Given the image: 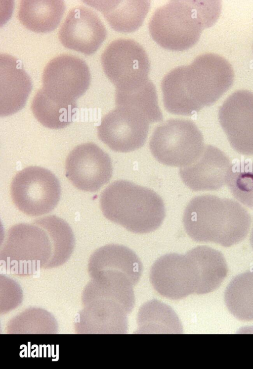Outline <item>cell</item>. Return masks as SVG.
Returning <instances> with one entry per match:
<instances>
[{"label": "cell", "instance_id": "d4e9b609", "mask_svg": "<svg viewBox=\"0 0 253 369\" xmlns=\"http://www.w3.org/2000/svg\"><path fill=\"white\" fill-rule=\"evenodd\" d=\"M34 345L35 347H36V349L31 352V355L32 357L33 358H35L36 357H39V348L38 347L37 345L34 344Z\"/></svg>", "mask_w": 253, "mask_h": 369}, {"label": "cell", "instance_id": "e0dca14e", "mask_svg": "<svg viewBox=\"0 0 253 369\" xmlns=\"http://www.w3.org/2000/svg\"><path fill=\"white\" fill-rule=\"evenodd\" d=\"M86 3L99 10L110 26L121 32L136 30L148 13L149 0H87Z\"/></svg>", "mask_w": 253, "mask_h": 369}, {"label": "cell", "instance_id": "9c48e42d", "mask_svg": "<svg viewBox=\"0 0 253 369\" xmlns=\"http://www.w3.org/2000/svg\"><path fill=\"white\" fill-rule=\"evenodd\" d=\"M150 123L141 110L129 105H117L102 118L97 128L98 136L113 151L130 152L143 146Z\"/></svg>", "mask_w": 253, "mask_h": 369}, {"label": "cell", "instance_id": "ba28073f", "mask_svg": "<svg viewBox=\"0 0 253 369\" xmlns=\"http://www.w3.org/2000/svg\"><path fill=\"white\" fill-rule=\"evenodd\" d=\"M104 73L116 89H125L147 82L150 65L144 49L129 39L112 42L101 55Z\"/></svg>", "mask_w": 253, "mask_h": 369}, {"label": "cell", "instance_id": "7a4b0ae2", "mask_svg": "<svg viewBox=\"0 0 253 369\" xmlns=\"http://www.w3.org/2000/svg\"><path fill=\"white\" fill-rule=\"evenodd\" d=\"M75 244L69 224L56 215L46 216L8 229L0 251L6 260L1 262L8 272L31 274L40 268L41 259L50 256L55 261L67 259Z\"/></svg>", "mask_w": 253, "mask_h": 369}, {"label": "cell", "instance_id": "4fadbf2b", "mask_svg": "<svg viewBox=\"0 0 253 369\" xmlns=\"http://www.w3.org/2000/svg\"><path fill=\"white\" fill-rule=\"evenodd\" d=\"M150 279L157 292L170 299L195 293L196 275L189 253H170L159 258L151 268Z\"/></svg>", "mask_w": 253, "mask_h": 369}, {"label": "cell", "instance_id": "83f0119b", "mask_svg": "<svg viewBox=\"0 0 253 369\" xmlns=\"http://www.w3.org/2000/svg\"><path fill=\"white\" fill-rule=\"evenodd\" d=\"M58 346H59L58 345H56V359H53L52 360V361H57L59 359V347H58Z\"/></svg>", "mask_w": 253, "mask_h": 369}, {"label": "cell", "instance_id": "8fae6325", "mask_svg": "<svg viewBox=\"0 0 253 369\" xmlns=\"http://www.w3.org/2000/svg\"><path fill=\"white\" fill-rule=\"evenodd\" d=\"M66 176L78 189L95 192L110 180L113 168L109 155L92 143L80 145L68 155Z\"/></svg>", "mask_w": 253, "mask_h": 369}, {"label": "cell", "instance_id": "d6986e66", "mask_svg": "<svg viewBox=\"0 0 253 369\" xmlns=\"http://www.w3.org/2000/svg\"><path fill=\"white\" fill-rule=\"evenodd\" d=\"M66 8L62 0H22L18 17L27 29L38 33L55 29L60 23Z\"/></svg>", "mask_w": 253, "mask_h": 369}, {"label": "cell", "instance_id": "30bf717a", "mask_svg": "<svg viewBox=\"0 0 253 369\" xmlns=\"http://www.w3.org/2000/svg\"><path fill=\"white\" fill-rule=\"evenodd\" d=\"M90 73L86 62L73 55L61 54L44 68L42 90L51 98L74 102L88 89Z\"/></svg>", "mask_w": 253, "mask_h": 369}, {"label": "cell", "instance_id": "44dd1931", "mask_svg": "<svg viewBox=\"0 0 253 369\" xmlns=\"http://www.w3.org/2000/svg\"><path fill=\"white\" fill-rule=\"evenodd\" d=\"M76 102L58 101L39 90L33 100L31 108L36 118L44 126L61 129L69 125L77 111Z\"/></svg>", "mask_w": 253, "mask_h": 369}, {"label": "cell", "instance_id": "5bb4252c", "mask_svg": "<svg viewBox=\"0 0 253 369\" xmlns=\"http://www.w3.org/2000/svg\"><path fill=\"white\" fill-rule=\"evenodd\" d=\"M106 36V29L97 14L83 5L70 10L58 33L65 47L86 55L96 52Z\"/></svg>", "mask_w": 253, "mask_h": 369}, {"label": "cell", "instance_id": "1f68e13d", "mask_svg": "<svg viewBox=\"0 0 253 369\" xmlns=\"http://www.w3.org/2000/svg\"><path fill=\"white\" fill-rule=\"evenodd\" d=\"M42 345H40V346H39V357H42Z\"/></svg>", "mask_w": 253, "mask_h": 369}, {"label": "cell", "instance_id": "ac0fdd59", "mask_svg": "<svg viewBox=\"0 0 253 369\" xmlns=\"http://www.w3.org/2000/svg\"><path fill=\"white\" fill-rule=\"evenodd\" d=\"M195 268L197 284L195 294H204L216 289L225 278L228 267L219 251L199 246L188 251Z\"/></svg>", "mask_w": 253, "mask_h": 369}, {"label": "cell", "instance_id": "d6a6232c", "mask_svg": "<svg viewBox=\"0 0 253 369\" xmlns=\"http://www.w3.org/2000/svg\"><path fill=\"white\" fill-rule=\"evenodd\" d=\"M52 349V351H51L52 357H53V358L54 357H56V355L54 354V345H52V349Z\"/></svg>", "mask_w": 253, "mask_h": 369}, {"label": "cell", "instance_id": "cb8c5ba5", "mask_svg": "<svg viewBox=\"0 0 253 369\" xmlns=\"http://www.w3.org/2000/svg\"><path fill=\"white\" fill-rule=\"evenodd\" d=\"M226 184L237 200L253 208V162L232 164Z\"/></svg>", "mask_w": 253, "mask_h": 369}, {"label": "cell", "instance_id": "4dcf8cb0", "mask_svg": "<svg viewBox=\"0 0 253 369\" xmlns=\"http://www.w3.org/2000/svg\"><path fill=\"white\" fill-rule=\"evenodd\" d=\"M46 346L48 347V357L50 358V357H51V347H50V345H47Z\"/></svg>", "mask_w": 253, "mask_h": 369}, {"label": "cell", "instance_id": "603a6c76", "mask_svg": "<svg viewBox=\"0 0 253 369\" xmlns=\"http://www.w3.org/2000/svg\"><path fill=\"white\" fill-rule=\"evenodd\" d=\"M115 103L116 106L126 105L142 110L146 114L150 123L163 120L156 87L149 80L133 88L116 89Z\"/></svg>", "mask_w": 253, "mask_h": 369}, {"label": "cell", "instance_id": "9a60e30c", "mask_svg": "<svg viewBox=\"0 0 253 369\" xmlns=\"http://www.w3.org/2000/svg\"><path fill=\"white\" fill-rule=\"evenodd\" d=\"M232 163L218 148L206 145L192 163L179 169L184 183L194 191H214L227 183Z\"/></svg>", "mask_w": 253, "mask_h": 369}, {"label": "cell", "instance_id": "f1b7e54d", "mask_svg": "<svg viewBox=\"0 0 253 369\" xmlns=\"http://www.w3.org/2000/svg\"><path fill=\"white\" fill-rule=\"evenodd\" d=\"M28 357H30L31 356V347H30L31 344H30V342H28Z\"/></svg>", "mask_w": 253, "mask_h": 369}, {"label": "cell", "instance_id": "3957f363", "mask_svg": "<svg viewBox=\"0 0 253 369\" xmlns=\"http://www.w3.org/2000/svg\"><path fill=\"white\" fill-rule=\"evenodd\" d=\"M183 223L186 232L194 241L228 247L246 238L251 217L248 211L234 200L204 195L191 200L184 211Z\"/></svg>", "mask_w": 253, "mask_h": 369}, {"label": "cell", "instance_id": "52a82bcc", "mask_svg": "<svg viewBox=\"0 0 253 369\" xmlns=\"http://www.w3.org/2000/svg\"><path fill=\"white\" fill-rule=\"evenodd\" d=\"M58 179L49 170L29 166L19 171L10 186V194L15 206L33 216L46 214L57 206L61 196Z\"/></svg>", "mask_w": 253, "mask_h": 369}, {"label": "cell", "instance_id": "8992f818", "mask_svg": "<svg viewBox=\"0 0 253 369\" xmlns=\"http://www.w3.org/2000/svg\"><path fill=\"white\" fill-rule=\"evenodd\" d=\"M201 131L192 121L170 119L154 130L149 148L159 162L170 166L185 167L200 156L204 148Z\"/></svg>", "mask_w": 253, "mask_h": 369}, {"label": "cell", "instance_id": "5b68a950", "mask_svg": "<svg viewBox=\"0 0 253 369\" xmlns=\"http://www.w3.org/2000/svg\"><path fill=\"white\" fill-rule=\"evenodd\" d=\"M100 205L106 218L134 233L155 231L166 215L164 201L157 193L125 180L108 185L101 194Z\"/></svg>", "mask_w": 253, "mask_h": 369}, {"label": "cell", "instance_id": "4316f807", "mask_svg": "<svg viewBox=\"0 0 253 369\" xmlns=\"http://www.w3.org/2000/svg\"><path fill=\"white\" fill-rule=\"evenodd\" d=\"M250 242L251 245L253 249V225L250 234Z\"/></svg>", "mask_w": 253, "mask_h": 369}, {"label": "cell", "instance_id": "277c9868", "mask_svg": "<svg viewBox=\"0 0 253 369\" xmlns=\"http://www.w3.org/2000/svg\"><path fill=\"white\" fill-rule=\"evenodd\" d=\"M218 0H171L152 16L149 30L164 48L183 51L194 46L202 31L212 26L221 11Z\"/></svg>", "mask_w": 253, "mask_h": 369}, {"label": "cell", "instance_id": "6da1fadb", "mask_svg": "<svg viewBox=\"0 0 253 369\" xmlns=\"http://www.w3.org/2000/svg\"><path fill=\"white\" fill-rule=\"evenodd\" d=\"M234 74L222 56L208 53L177 67L162 82L164 99L178 115L189 116L216 102L231 87Z\"/></svg>", "mask_w": 253, "mask_h": 369}, {"label": "cell", "instance_id": "7402d4cb", "mask_svg": "<svg viewBox=\"0 0 253 369\" xmlns=\"http://www.w3.org/2000/svg\"><path fill=\"white\" fill-rule=\"evenodd\" d=\"M230 313L242 321L253 320V267L235 276L224 294Z\"/></svg>", "mask_w": 253, "mask_h": 369}, {"label": "cell", "instance_id": "2e32d148", "mask_svg": "<svg viewBox=\"0 0 253 369\" xmlns=\"http://www.w3.org/2000/svg\"><path fill=\"white\" fill-rule=\"evenodd\" d=\"M0 115L12 114L25 105L32 90L30 77L14 57L0 54Z\"/></svg>", "mask_w": 253, "mask_h": 369}, {"label": "cell", "instance_id": "ffe728a7", "mask_svg": "<svg viewBox=\"0 0 253 369\" xmlns=\"http://www.w3.org/2000/svg\"><path fill=\"white\" fill-rule=\"evenodd\" d=\"M137 323L139 333L180 334L181 324L169 306L157 300L150 301L140 309Z\"/></svg>", "mask_w": 253, "mask_h": 369}, {"label": "cell", "instance_id": "7c38bea8", "mask_svg": "<svg viewBox=\"0 0 253 369\" xmlns=\"http://www.w3.org/2000/svg\"><path fill=\"white\" fill-rule=\"evenodd\" d=\"M218 119L231 147L241 155L253 156V93H232L220 106Z\"/></svg>", "mask_w": 253, "mask_h": 369}, {"label": "cell", "instance_id": "484cf974", "mask_svg": "<svg viewBox=\"0 0 253 369\" xmlns=\"http://www.w3.org/2000/svg\"><path fill=\"white\" fill-rule=\"evenodd\" d=\"M21 345L24 347V349L20 352V353H19L20 357H21V358H23L24 357H28V356H27V352H28L27 351H28L27 350V347L26 345H25L23 344V345Z\"/></svg>", "mask_w": 253, "mask_h": 369}, {"label": "cell", "instance_id": "f546056e", "mask_svg": "<svg viewBox=\"0 0 253 369\" xmlns=\"http://www.w3.org/2000/svg\"><path fill=\"white\" fill-rule=\"evenodd\" d=\"M42 347H43V357H46V347L47 346L45 345H42Z\"/></svg>", "mask_w": 253, "mask_h": 369}]
</instances>
